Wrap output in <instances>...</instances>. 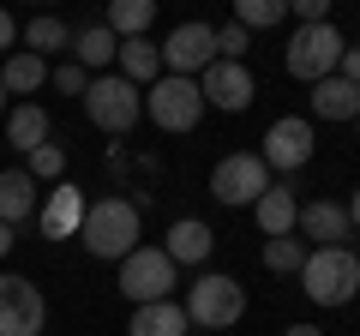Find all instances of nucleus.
<instances>
[{
  "mask_svg": "<svg viewBox=\"0 0 360 336\" xmlns=\"http://www.w3.org/2000/svg\"><path fill=\"white\" fill-rule=\"evenodd\" d=\"M78 240H84V252L90 259H108V264H120L139 246V205L132 198H90L84 205V222H78Z\"/></svg>",
  "mask_w": 360,
  "mask_h": 336,
  "instance_id": "f257e3e1",
  "label": "nucleus"
},
{
  "mask_svg": "<svg viewBox=\"0 0 360 336\" xmlns=\"http://www.w3.org/2000/svg\"><path fill=\"white\" fill-rule=\"evenodd\" d=\"M300 288H307L312 306H348V300L360 295V259H354V246H319V252H307Z\"/></svg>",
  "mask_w": 360,
  "mask_h": 336,
  "instance_id": "f03ea898",
  "label": "nucleus"
},
{
  "mask_svg": "<svg viewBox=\"0 0 360 336\" xmlns=\"http://www.w3.org/2000/svg\"><path fill=\"white\" fill-rule=\"evenodd\" d=\"M84 115H90V127L96 132H132L144 120V91L139 84H127L120 72H96L90 78V91H84Z\"/></svg>",
  "mask_w": 360,
  "mask_h": 336,
  "instance_id": "7ed1b4c3",
  "label": "nucleus"
},
{
  "mask_svg": "<svg viewBox=\"0 0 360 336\" xmlns=\"http://www.w3.org/2000/svg\"><path fill=\"white\" fill-rule=\"evenodd\" d=\"M180 306H186V324H198V330H229L246 312V288L222 271H198V283L186 288Z\"/></svg>",
  "mask_w": 360,
  "mask_h": 336,
  "instance_id": "20e7f679",
  "label": "nucleus"
},
{
  "mask_svg": "<svg viewBox=\"0 0 360 336\" xmlns=\"http://www.w3.org/2000/svg\"><path fill=\"white\" fill-rule=\"evenodd\" d=\"M180 288V264L168 259L162 246H132L127 259H120V295L132 306H150V300H174Z\"/></svg>",
  "mask_w": 360,
  "mask_h": 336,
  "instance_id": "39448f33",
  "label": "nucleus"
},
{
  "mask_svg": "<svg viewBox=\"0 0 360 336\" xmlns=\"http://www.w3.org/2000/svg\"><path fill=\"white\" fill-rule=\"evenodd\" d=\"M264 193H270V168H264L258 150H229L210 168V198L229 205V210H252Z\"/></svg>",
  "mask_w": 360,
  "mask_h": 336,
  "instance_id": "423d86ee",
  "label": "nucleus"
},
{
  "mask_svg": "<svg viewBox=\"0 0 360 336\" xmlns=\"http://www.w3.org/2000/svg\"><path fill=\"white\" fill-rule=\"evenodd\" d=\"M342 49L348 42H342L336 25H300L295 37H288V49H283V66H288V78H300V84H319V78L336 72Z\"/></svg>",
  "mask_w": 360,
  "mask_h": 336,
  "instance_id": "0eeeda50",
  "label": "nucleus"
},
{
  "mask_svg": "<svg viewBox=\"0 0 360 336\" xmlns=\"http://www.w3.org/2000/svg\"><path fill=\"white\" fill-rule=\"evenodd\" d=\"M144 115L156 120V132H193L198 115H205L198 78H174V72H162L150 91H144Z\"/></svg>",
  "mask_w": 360,
  "mask_h": 336,
  "instance_id": "6e6552de",
  "label": "nucleus"
},
{
  "mask_svg": "<svg viewBox=\"0 0 360 336\" xmlns=\"http://www.w3.org/2000/svg\"><path fill=\"white\" fill-rule=\"evenodd\" d=\"M162 66L174 78H205L210 66H217V25H205V18L174 25L162 37Z\"/></svg>",
  "mask_w": 360,
  "mask_h": 336,
  "instance_id": "1a4fd4ad",
  "label": "nucleus"
},
{
  "mask_svg": "<svg viewBox=\"0 0 360 336\" xmlns=\"http://www.w3.org/2000/svg\"><path fill=\"white\" fill-rule=\"evenodd\" d=\"M312 150H319V132H312V120H300V115H283V120H270V132H264V168L270 174H300V168L312 162Z\"/></svg>",
  "mask_w": 360,
  "mask_h": 336,
  "instance_id": "9d476101",
  "label": "nucleus"
},
{
  "mask_svg": "<svg viewBox=\"0 0 360 336\" xmlns=\"http://www.w3.org/2000/svg\"><path fill=\"white\" fill-rule=\"evenodd\" d=\"M49 306L30 276H0V336H42Z\"/></svg>",
  "mask_w": 360,
  "mask_h": 336,
  "instance_id": "9b49d317",
  "label": "nucleus"
},
{
  "mask_svg": "<svg viewBox=\"0 0 360 336\" xmlns=\"http://www.w3.org/2000/svg\"><path fill=\"white\" fill-rule=\"evenodd\" d=\"M198 96H205V108L240 115V108H252L258 84H252V72H246V60H217L205 78H198Z\"/></svg>",
  "mask_w": 360,
  "mask_h": 336,
  "instance_id": "f8f14e48",
  "label": "nucleus"
},
{
  "mask_svg": "<svg viewBox=\"0 0 360 336\" xmlns=\"http://www.w3.org/2000/svg\"><path fill=\"white\" fill-rule=\"evenodd\" d=\"M295 234L319 252V246H348V234H354V222H348V210L336 205V198H312V205H300L295 217Z\"/></svg>",
  "mask_w": 360,
  "mask_h": 336,
  "instance_id": "ddd939ff",
  "label": "nucleus"
},
{
  "mask_svg": "<svg viewBox=\"0 0 360 336\" xmlns=\"http://www.w3.org/2000/svg\"><path fill=\"white\" fill-rule=\"evenodd\" d=\"M84 205L90 198L78 193V186H54V193H42V205H37V228H42V240H66V234H78V222H84Z\"/></svg>",
  "mask_w": 360,
  "mask_h": 336,
  "instance_id": "4468645a",
  "label": "nucleus"
},
{
  "mask_svg": "<svg viewBox=\"0 0 360 336\" xmlns=\"http://www.w3.org/2000/svg\"><path fill=\"white\" fill-rule=\"evenodd\" d=\"M312 120H342V127H354L360 120V84H348V78H319V84H312Z\"/></svg>",
  "mask_w": 360,
  "mask_h": 336,
  "instance_id": "2eb2a0df",
  "label": "nucleus"
},
{
  "mask_svg": "<svg viewBox=\"0 0 360 336\" xmlns=\"http://www.w3.org/2000/svg\"><path fill=\"white\" fill-rule=\"evenodd\" d=\"M37 205H42V186L30 181V168H0V222L18 228L37 217Z\"/></svg>",
  "mask_w": 360,
  "mask_h": 336,
  "instance_id": "dca6fc26",
  "label": "nucleus"
},
{
  "mask_svg": "<svg viewBox=\"0 0 360 336\" xmlns=\"http://www.w3.org/2000/svg\"><path fill=\"white\" fill-rule=\"evenodd\" d=\"M295 217H300V198H295L288 181H270V193L252 205V222L270 234V240H276V234H295Z\"/></svg>",
  "mask_w": 360,
  "mask_h": 336,
  "instance_id": "f3484780",
  "label": "nucleus"
},
{
  "mask_svg": "<svg viewBox=\"0 0 360 336\" xmlns=\"http://www.w3.org/2000/svg\"><path fill=\"white\" fill-rule=\"evenodd\" d=\"M210 246H217V234H210V222H198V217H180L174 228H168L162 252H168L174 264H205V259H210Z\"/></svg>",
  "mask_w": 360,
  "mask_h": 336,
  "instance_id": "a211bd4d",
  "label": "nucleus"
},
{
  "mask_svg": "<svg viewBox=\"0 0 360 336\" xmlns=\"http://www.w3.org/2000/svg\"><path fill=\"white\" fill-rule=\"evenodd\" d=\"M186 306L180 300H150V306H132V324L127 336H186Z\"/></svg>",
  "mask_w": 360,
  "mask_h": 336,
  "instance_id": "6ab92c4d",
  "label": "nucleus"
},
{
  "mask_svg": "<svg viewBox=\"0 0 360 336\" xmlns=\"http://www.w3.org/2000/svg\"><path fill=\"white\" fill-rule=\"evenodd\" d=\"M6 138H13L18 156L42 150V144H49V108H42V103H18V108H6Z\"/></svg>",
  "mask_w": 360,
  "mask_h": 336,
  "instance_id": "aec40b11",
  "label": "nucleus"
},
{
  "mask_svg": "<svg viewBox=\"0 0 360 336\" xmlns=\"http://www.w3.org/2000/svg\"><path fill=\"white\" fill-rule=\"evenodd\" d=\"M120 54V42H115V30L108 25H84V30H72V60L84 66L90 78L96 72H108V60Z\"/></svg>",
  "mask_w": 360,
  "mask_h": 336,
  "instance_id": "412c9836",
  "label": "nucleus"
},
{
  "mask_svg": "<svg viewBox=\"0 0 360 336\" xmlns=\"http://www.w3.org/2000/svg\"><path fill=\"white\" fill-rule=\"evenodd\" d=\"M115 60H120V78H127V84H156V78H162V72H156V66H162V49H156L150 37L120 42Z\"/></svg>",
  "mask_w": 360,
  "mask_h": 336,
  "instance_id": "4be33fe9",
  "label": "nucleus"
},
{
  "mask_svg": "<svg viewBox=\"0 0 360 336\" xmlns=\"http://www.w3.org/2000/svg\"><path fill=\"white\" fill-rule=\"evenodd\" d=\"M49 84V60H37V54H6V66H0V91L6 96H30V91H42Z\"/></svg>",
  "mask_w": 360,
  "mask_h": 336,
  "instance_id": "5701e85b",
  "label": "nucleus"
},
{
  "mask_svg": "<svg viewBox=\"0 0 360 336\" xmlns=\"http://www.w3.org/2000/svg\"><path fill=\"white\" fill-rule=\"evenodd\" d=\"M18 37H25V54H37V60H49V54L72 49V25H60V18H30Z\"/></svg>",
  "mask_w": 360,
  "mask_h": 336,
  "instance_id": "b1692460",
  "label": "nucleus"
},
{
  "mask_svg": "<svg viewBox=\"0 0 360 336\" xmlns=\"http://www.w3.org/2000/svg\"><path fill=\"white\" fill-rule=\"evenodd\" d=\"M307 252H312V246L300 240V234H276V240H264V271L300 276V271H307Z\"/></svg>",
  "mask_w": 360,
  "mask_h": 336,
  "instance_id": "393cba45",
  "label": "nucleus"
},
{
  "mask_svg": "<svg viewBox=\"0 0 360 336\" xmlns=\"http://www.w3.org/2000/svg\"><path fill=\"white\" fill-rule=\"evenodd\" d=\"M150 18H156L150 0H115V6H108V30H115V42L144 37V25H150Z\"/></svg>",
  "mask_w": 360,
  "mask_h": 336,
  "instance_id": "a878e982",
  "label": "nucleus"
},
{
  "mask_svg": "<svg viewBox=\"0 0 360 336\" xmlns=\"http://www.w3.org/2000/svg\"><path fill=\"white\" fill-rule=\"evenodd\" d=\"M288 18V0H234V25L252 37V30H270Z\"/></svg>",
  "mask_w": 360,
  "mask_h": 336,
  "instance_id": "bb28decb",
  "label": "nucleus"
},
{
  "mask_svg": "<svg viewBox=\"0 0 360 336\" xmlns=\"http://www.w3.org/2000/svg\"><path fill=\"white\" fill-rule=\"evenodd\" d=\"M25 168H30V181H37V186H42V181L60 186V174H66V144H54V138H49L42 150H30V156H25Z\"/></svg>",
  "mask_w": 360,
  "mask_h": 336,
  "instance_id": "cd10ccee",
  "label": "nucleus"
},
{
  "mask_svg": "<svg viewBox=\"0 0 360 336\" xmlns=\"http://www.w3.org/2000/svg\"><path fill=\"white\" fill-rule=\"evenodd\" d=\"M49 78H54V91H66V96H84V91H90V72H84L78 60H60Z\"/></svg>",
  "mask_w": 360,
  "mask_h": 336,
  "instance_id": "c85d7f7f",
  "label": "nucleus"
},
{
  "mask_svg": "<svg viewBox=\"0 0 360 336\" xmlns=\"http://www.w3.org/2000/svg\"><path fill=\"white\" fill-rule=\"evenodd\" d=\"M246 49H252V37H246L240 25H222L217 30V60H240Z\"/></svg>",
  "mask_w": 360,
  "mask_h": 336,
  "instance_id": "c756f323",
  "label": "nucleus"
},
{
  "mask_svg": "<svg viewBox=\"0 0 360 336\" xmlns=\"http://www.w3.org/2000/svg\"><path fill=\"white\" fill-rule=\"evenodd\" d=\"M288 13L300 25H330V0H288Z\"/></svg>",
  "mask_w": 360,
  "mask_h": 336,
  "instance_id": "7c9ffc66",
  "label": "nucleus"
},
{
  "mask_svg": "<svg viewBox=\"0 0 360 336\" xmlns=\"http://www.w3.org/2000/svg\"><path fill=\"white\" fill-rule=\"evenodd\" d=\"M336 78H348V84H360V49H342V60H336Z\"/></svg>",
  "mask_w": 360,
  "mask_h": 336,
  "instance_id": "2f4dec72",
  "label": "nucleus"
},
{
  "mask_svg": "<svg viewBox=\"0 0 360 336\" xmlns=\"http://www.w3.org/2000/svg\"><path fill=\"white\" fill-rule=\"evenodd\" d=\"M13 42H18V18L0 6V54H13Z\"/></svg>",
  "mask_w": 360,
  "mask_h": 336,
  "instance_id": "473e14b6",
  "label": "nucleus"
},
{
  "mask_svg": "<svg viewBox=\"0 0 360 336\" xmlns=\"http://www.w3.org/2000/svg\"><path fill=\"white\" fill-rule=\"evenodd\" d=\"M342 210H348V222H354V228H360V186H354V193H348V205H342Z\"/></svg>",
  "mask_w": 360,
  "mask_h": 336,
  "instance_id": "72a5a7b5",
  "label": "nucleus"
},
{
  "mask_svg": "<svg viewBox=\"0 0 360 336\" xmlns=\"http://www.w3.org/2000/svg\"><path fill=\"white\" fill-rule=\"evenodd\" d=\"M283 336H324V330H319V324H288Z\"/></svg>",
  "mask_w": 360,
  "mask_h": 336,
  "instance_id": "f704fd0d",
  "label": "nucleus"
},
{
  "mask_svg": "<svg viewBox=\"0 0 360 336\" xmlns=\"http://www.w3.org/2000/svg\"><path fill=\"white\" fill-rule=\"evenodd\" d=\"M13 234H18V228H6V222H0V259L13 252Z\"/></svg>",
  "mask_w": 360,
  "mask_h": 336,
  "instance_id": "c9c22d12",
  "label": "nucleus"
},
{
  "mask_svg": "<svg viewBox=\"0 0 360 336\" xmlns=\"http://www.w3.org/2000/svg\"><path fill=\"white\" fill-rule=\"evenodd\" d=\"M0 127H6V91H0Z\"/></svg>",
  "mask_w": 360,
  "mask_h": 336,
  "instance_id": "e433bc0d",
  "label": "nucleus"
},
{
  "mask_svg": "<svg viewBox=\"0 0 360 336\" xmlns=\"http://www.w3.org/2000/svg\"><path fill=\"white\" fill-rule=\"evenodd\" d=\"M354 132H360V120H354Z\"/></svg>",
  "mask_w": 360,
  "mask_h": 336,
  "instance_id": "4c0bfd02",
  "label": "nucleus"
}]
</instances>
